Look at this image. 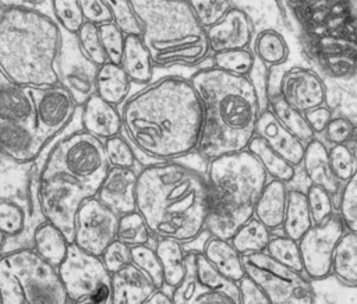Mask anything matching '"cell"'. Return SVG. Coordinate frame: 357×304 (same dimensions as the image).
<instances>
[{
    "instance_id": "obj_1",
    "label": "cell",
    "mask_w": 357,
    "mask_h": 304,
    "mask_svg": "<svg viewBox=\"0 0 357 304\" xmlns=\"http://www.w3.org/2000/svg\"><path fill=\"white\" fill-rule=\"evenodd\" d=\"M123 128L132 145L158 160H177L197 149L202 109L190 79L165 77L121 103Z\"/></svg>"
},
{
    "instance_id": "obj_2",
    "label": "cell",
    "mask_w": 357,
    "mask_h": 304,
    "mask_svg": "<svg viewBox=\"0 0 357 304\" xmlns=\"http://www.w3.org/2000/svg\"><path fill=\"white\" fill-rule=\"evenodd\" d=\"M135 209L152 236L191 243L205 230V177L174 160L146 165L137 173Z\"/></svg>"
},
{
    "instance_id": "obj_3",
    "label": "cell",
    "mask_w": 357,
    "mask_h": 304,
    "mask_svg": "<svg viewBox=\"0 0 357 304\" xmlns=\"http://www.w3.org/2000/svg\"><path fill=\"white\" fill-rule=\"evenodd\" d=\"M202 109L199 156L208 162L220 155L247 149L255 135L261 112L258 91L250 75H236L205 67L190 78Z\"/></svg>"
},
{
    "instance_id": "obj_4",
    "label": "cell",
    "mask_w": 357,
    "mask_h": 304,
    "mask_svg": "<svg viewBox=\"0 0 357 304\" xmlns=\"http://www.w3.org/2000/svg\"><path fill=\"white\" fill-rule=\"evenodd\" d=\"M61 40V28L46 14L25 6H7L0 15V71L25 88L60 84Z\"/></svg>"
},
{
    "instance_id": "obj_5",
    "label": "cell",
    "mask_w": 357,
    "mask_h": 304,
    "mask_svg": "<svg viewBox=\"0 0 357 304\" xmlns=\"http://www.w3.org/2000/svg\"><path fill=\"white\" fill-rule=\"evenodd\" d=\"M266 180V172L248 149L208 160L205 230L209 236L230 240L254 215Z\"/></svg>"
},
{
    "instance_id": "obj_6",
    "label": "cell",
    "mask_w": 357,
    "mask_h": 304,
    "mask_svg": "<svg viewBox=\"0 0 357 304\" xmlns=\"http://www.w3.org/2000/svg\"><path fill=\"white\" fill-rule=\"evenodd\" d=\"M153 66L194 67L209 56L205 26L187 0H130Z\"/></svg>"
},
{
    "instance_id": "obj_7",
    "label": "cell",
    "mask_w": 357,
    "mask_h": 304,
    "mask_svg": "<svg viewBox=\"0 0 357 304\" xmlns=\"http://www.w3.org/2000/svg\"><path fill=\"white\" fill-rule=\"evenodd\" d=\"M1 304H67L57 268L32 247L11 250L0 257Z\"/></svg>"
},
{
    "instance_id": "obj_8",
    "label": "cell",
    "mask_w": 357,
    "mask_h": 304,
    "mask_svg": "<svg viewBox=\"0 0 357 304\" xmlns=\"http://www.w3.org/2000/svg\"><path fill=\"white\" fill-rule=\"evenodd\" d=\"M107 167L103 141L82 130L66 137L52 149L39 174H66L96 194Z\"/></svg>"
},
{
    "instance_id": "obj_9",
    "label": "cell",
    "mask_w": 357,
    "mask_h": 304,
    "mask_svg": "<svg viewBox=\"0 0 357 304\" xmlns=\"http://www.w3.org/2000/svg\"><path fill=\"white\" fill-rule=\"evenodd\" d=\"M245 273L265 291L269 304H312L315 290L311 280L273 258L265 251L243 257Z\"/></svg>"
},
{
    "instance_id": "obj_10",
    "label": "cell",
    "mask_w": 357,
    "mask_h": 304,
    "mask_svg": "<svg viewBox=\"0 0 357 304\" xmlns=\"http://www.w3.org/2000/svg\"><path fill=\"white\" fill-rule=\"evenodd\" d=\"M173 304H238L237 283L220 275L198 250L185 252V271Z\"/></svg>"
},
{
    "instance_id": "obj_11",
    "label": "cell",
    "mask_w": 357,
    "mask_h": 304,
    "mask_svg": "<svg viewBox=\"0 0 357 304\" xmlns=\"http://www.w3.org/2000/svg\"><path fill=\"white\" fill-rule=\"evenodd\" d=\"M310 45L325 39L356 40V11L350 0H290Z\"/></svg>"
},
{
    "instance_id": "obj_12",
    "label": "cell",
    "mask_w": 357,
    "mask_h": 304,
    "mask_svg": "<svg viewBox=\"0 0 357 304\" xmlns=\"http://www.w3.org/2000/svg\"><path fill=\"white\" fill-rule=\"evenodd\" d=\"M95 195L91 190L61 173L39 174L38 205L45 220L57 226L73 241L75 218L81 204Z\"/></svg>"
},
{
    "instance_id": "obj_13",
    "label": "cell",
    "mask_w": 357,
    "mask_h": 304,
    "mask_svg": "<svg viewBox=\"0 0 357 304\" xmlns=\"http://www.w3.org/2000/svg\"><path fill=\"white\" fill-rule=\"evenodd\" d=\"M57 273L66 290L68 303L85 304L89 294L102 283H110L100 257L89 254L74 243L68 244L63 261L57 265Z\"/></svg>"
},
{
    "instance_id": "obj_14",
    "label": "cell",
    "mask_w": 357,
    "mask_h": 304,
    "mask_svg": "<svg viewBox=\"0 0 357 304\" xmlns=\"http://www.w3.org/2000/svg\"><path fill=\"white\" fill-rule=\"evenodd\" d=\"M346 230L337 213H332L325 222L311 227L297 240L301 255L303 273L311 280H322L331 275V264L335 247Z\"/></svg>"
},
{
    "instance_id": "obj_15",
    "label": "cell",
    "mask_w": 357,
    "mask_h": 304,
    "mask_svg": "<svg viewBox=\"0 0 357 304\" xmlns=\"http://www.w3.org/2000/svg\"><path fill=\"white\" fill-rule=\"evenodd\" d=\"M119 215L103 205L95 195L86 198L75 218L73 241L81 250L100 257L116 238Z\"/></svg>"
},
{
    "instance_id": "obj_16",
    "label": "cell",
    "mask_w": 357,
    "mask_h": 304,
    "mask_svg": "<svg viewBox=\"0 0 357 304\" xmlns=\"http://www.w3.org/2000/svg\"><path fill=\"white\" fill-rule=\"evenodd\" d=\"M35 117L36 138L42 146L57 135L74 117L77 103L73 95L61 84L46 88H31Z\"/></svg>"
},
{
    "instance_id": "obj_17",
    "label": "cell",
    "mask_w": 357,
    "mask_h": 304,
    "mask_svg": "<svg viewBox=\"0 0 357 304\" xmlns=\"http://www.w3.org/2000/svg\"><path fill=\"white\" fill-rule=\"evenodd\" d=\"M96 67L81 52L75 35L74 39L66 40L63 36L61 49L57 60V71L60 84L73 95L77 106L95 93Z\"/></svg>"
},
{
    "instance_id": "obj_18",
    "label": "cell",
    "mask_w": 357,
    "mask_h": 304,
    "mask_svg": "<svg viewBox=\"0 0 357 304\" xmlns=\"http://www.w3.org/2000/svg\"><path fill=\"white\" fill-rule=\"evenodd\" d=\"M278 93L293 109L304 113L326 103V86L312 70L291 67L279 79Z\"/></svg>"
},
{
    "instance_id": "obj_19",
    "label": "cell",
    "mask_w": 357,
    "mask_h": 304,
    "mask_svg": "<svg viewBox=\"0 0 357 304\" xmlns=\"http://www.w3.org/2000/svg\"><path fill=\"white\" fill-rule=\"evenodd\" d=\"M209 53L248 47L254 38V25L248 14L238 8L230 7L223 17L205 28Z\"/></svg>"
},
{
    "instance_id": "obj_20",
    "label": "cell",
    "mask_w": 357,
    "mask_h": 304,
    "mask_svg": "<svg viewBox=\"0 0 357 304\" xmlns=\"http://www.w3.org/2000/svg\"><path fill=\"white\" fill-rule=\"evenodd\" d=\"M137 172L109 166L95 197L119 216L135 211Z\"/></svg>"
},
{
    "instance_id": "obj_21",
    "label": "cell",
    "mask_w": 357,
    "mask_h": 304,
    "mask_svg": "<svg viewBox=\"0 0 357 304\" xmlns=\"http://www.w3.org/2000/svg\"><path fill=\"white\" fill-rule=\"evenodd\" d=\"M0 123L20 124L36 134L35 103L31 88L17 85L7 78L0 84Z\"/></svg>"
},
{
    "instance_id": "obj_22",
    "label": "cell",
    "mask_w": 357,
    "mask_h": 304,
    "mask_svg": "<svg viewBox=\"0 0 357 304\" xmlns=\"http://www.w3.org/2000/svg\"><path fill=\"white\" fill-rule=\"evenodd\" d=\"M255 134L261 137L275 152L283 156L293 166L301 165L304 153V142H301L296 135L287 131L273 116L269 109L259 112Z\"/></svg>"
},
{
    "instance_id": "obj_23",
    "label": "cell",
    "mask_w": 357,
    "mask_h": 304,
    "mask_svg": "<svg viewBox=\"0 0 357 304\" xmlns=\"http://www.w3.org/2000/svg\"><path fill=\"white\" fill-rule=\"evenodd\" d=\"M81 124L84 131L100 141L119 135L123 131L121 114L117 106L103 100L96 93L91 95L82 103Z\"/></svg>"
},
{
    "instance_id": "obj_24",
    "label": "cell",
    "mask_w": 357,
    "mask_h": 304,
    "mask_svg": "<svg viewBox=\"0 0 357 304\" xmlns=\"http://www.w3.org/2000/svg\"><path fill=\"white\" fill-rule=\"evenodd\" d=\"M112 304H144L156 289L146 273L132 262L110 275Z\"/></svg>"
},
{
    "instance_id": "obj_25",
    "label": "cell",
    "mask_w": 357,
    "mask_h": 304,
    "mask_svg": "<svg viewBox=\"0 0 357 304\" xmlns=\"http://www.w3.org/2000/svg\"><path fill=\"white\" fill-rule=\"evenodd\" d=\"M36 134L20 124L0 123V152L14 162H33L42 152Z\"/></svg>"
},
{
    "instance_id": "obj_26",
    "label": "cell",
    "mask_w": 357,
    "mask_h": 304,
    "mask_svg": "<svg viewBox=\"0 0 357 304\" xmlns=\"http://www.w3.org/2000/svg\"><path fill=\"white\" fill-rule=\"evenodd\" d=\"M301 165L310 183L321 185L332 195H336L339 192L340 181L333 176L331 170L328 148L317 137H314L304 145Z\"/></svg>"
},
{
    "instance_id": "obj_27",
    "label": "cell",
    "mask_w": 357,
    "mask_h": 304,
    "mask_svg": "<svg viewBox=\"0 0 357 304\" xmlns=\"http://www.w3.org/2000/svg\"><path fill=\"white\" fill-rule=\"evenodd\" d=\"M286 201V183L276 178H268L254 205V216L259 222H262L269 230L279 229L284 218Z\"/></svg>"
},
{
    "instance_id": "obj_28",
    "label": "cell",
    "mask_w": 357,
    "mask_h": 304,
    "mask_svg": "<svg viewBox=\"0 0 357 304\" xmlns=\"http://www.w3.org/2000/svg\"><path fill=\"white\" fill-rule=\"evenodd\" d=\"M120 66L131 82L146 85L153 77V61L141 35H126Z\"/></svg>"
},
{
    "instance_id": "obj_29",
    "label": "cell",
    "mask_w": 357,
    "mask_h": 304,
    "mask_svg": "<svg viewBox=\"0 0 357 304\" xmlns=\"http://www.w3.org/2000/svg\"><path fill=\"white\" fill-rule=\"evenodd\" d=\"M201 252L209 261V264L226 279L237 283L245 275L243 257L233 247L230 240L209 236Z\"/></svg>"
},
{
    "instance_id": "obj_30",
    "label": "cell",
    "mask_w": 357,
    "mask_h": 304,
    "mask_svg": "<svg viewBox=\"0 0 357 304\" xmlns=\"http://www.w3.org/2000/svg\"><path fill=\"white\" fill-rule=\"evenodd\" d=\"M131 84L120 64L105 61L96 67L95 93L114 106L121 105L127 99Z\"/></svg>"
},
{
    "instance_id": "obj_31",
    "label": "cell",
    "mask_w": 357,
    "mask_h": 304,
    "mask_svg": "<svg viewBox=\"0 0 357 304\" xmlns=\"http://www.w3.org/2000/svg\"><path fill=\"white\" fill-rule=\"evenodd\" d=\"M331 275L342 284L356 287L357 284V234L351 230H344L340 236L331 264Z\"/></svg>"
},
{
    "instance_id": "obj_32",
    "label": "cell",
    "mask_w": 357,
    "mask_h": 304,
    "mask_svg": "<svg viewBox=\"0 0 357 304\" xmlns=\"http://www.w3.org/2000/svg\"><path fill=\"white\" fill-rule=\"evenodd\" d=\"M31 240L35 252L56 268L63 261L70 244L64 233L45 219L33 227Z\"/></svg>"
},
{
    "instance_id": "obj_33",
    "label": "cell",
    "mask_w": 357,
    "mask_h": 304,
    "mask_svg": "<svg viewBox=\"0 0 357 304\" xmlns=\"http://www.w3.org/2000/svg\"><path fill=\"white\" fill-rule=\"evenodd\" d=\"M247 149L257 158L262 169L266 172L268 177L280 180L283 183H290L296 176V166L287 162L283 156L275 152L261 137L257 134L251 138Z\"/></svg>"
},
{
    "instance_id": "obj_34",
    "label": "cell",
    "mask_w": 357,
    "mask_h": 304,
    "mask_svg": "<svg viewBox=\"0 0 357 304\" xmlns=\"http://www.w3.org/2000/svg\"><path fill=\"white\" fill-rule=\"evenodd\" d=\"M155 251L160 261L163 283L172 289L176 287L185 271V251L183 243L174 238H158Z\"/></svg>"
},
{
    "instance_id": "obj_35",
    "label": "cell",
    "mask_w": 357,
    "mask_h": 304,
    "mask_svg": "<svg viewBox=\"0 0 357 304\" xmlns=\"http://www.w3.org/2000/svg\"><path fill=\"white\" fill-rule=\"evenodd\" d=\"M312 225L308 211L305 192L300 190H287V201L284 218L282 222L283 234L293 240H298Z\"/></svg>"
},
{
    "instance_id": "obj_36",
    "label": "cell",
    "mask_w": 357,
    "mask_h": 304,
    "mask_svg": "<svg viewBox=\"0 0 357 304\" xmlns=\"http://www.w3.org/2000/svg\"><path fill=\"white\" fill-rule=\"evenodd\" d=\"M271 236V230L252 215L234 231L230 243L244 257L265 251Z\"/></svg>"
},
{
    "instance_id": "obj_37",
    "label": "cell",
    "mask_w": 357,
    "mask_h": 304,
    "mask_svg": "<svg viewBox=\"0 0 357 304\" xmlns=\"http://www.w3.org/2000/svg\"><path fill=\"white\" fill-rule=\"evenodd\" d=\"M268 102H269V110L273 113L276 120L293 135H296L301 142L307 144L310 139L315 137L310 126L307 124L304 114L291 106H289L278 92L268 93Z\"/></svg>"
},
{
    "instance_id": "obj_38",
    "label": "cell",
    "mask_w": 357,
    "mask_h": 304,
    "mask_svg": "<svg viewBox=\"0 0 357 304\" xmlns=\"http://www.w3.org/2000/svg\"><path fill=\"white\" fill-rule=\"evenodd\" d=\"M252 53L265 66L276 67L287 60L289 46L280 32L268 28L255 36Z\"/></svg>"
},
{
    "instance_id": "obj_39",
    "label": "cell",
    "mask_w": 357,
    "mask_h": 304,
    "mask_svg": "<svg viewBox=\"0 0 357 304\" xmlns=\"http://www.w3.org/2000/svg\"><path fill=\"white\" fill-rule=\"evenodd\" d=\"M152 233L149 231L144 218L139 212L131 211L119 216L116 238L128 247L149 244Z\"/></svg>"
},
{
    "instance_id": "obj_40",
    "label": "cell",
    "mask_w": 357,
    "mask_h": 304,
    "mask_svg": "<svg viewBox=\"0 0 357 304\" xmlns=\"http://www.w3.org/2000/svg\"><path fill=\"white\" fill-rule=\"evenodd\" d=\"M255 64V56L248 47L229 49L212 53V66L236 75H250Z\"/></svg>"
},
{
    "instance_id": "obj_41",
    "label": "cell",
    "mask_w": 357,
    "mask_h": 304,
    "mask_svg": "<svg viewBox=\"0 0 357 304\" xmlns=\"http://www.w3.org/2000/svg\"><path fill=\"white\" fill-rule=\"evenodd\" d=\"M265 252L275 261L303 273V264L297 240H293L286 234L271 236Z\"/></svg>"
},
{
    "instance_id": "obj_42",
    "label": "cell",
    "mask_w": 357,
    "mask_h": 304,
    "mask_svg": "<svg viewBox=\"0 0 357 304\" xmlns=\"http://www.w3.org/2000/svg\"><path fill=\"white\" fill-rule=\"evenodd\" d=\"M75 39L82 54L95 66H100L105 61H107L105 50L102 47L96 24L85 21L78 29V32L75 33Z\"/></svg>"
},
{
    "instance_id": "obj_43",
    "label": "cell",
    "mask_w": 357,
    "mask_h": 304,
    "mask_svg": "<svg viewBox=\"0 0 357 304\" xmlns=\"http://www.w3.org/2000/svg\"><path fill=\"white\" fill-rule=\"evenodd\" d=\"M130 252L131 262L146 273L156 287H163V272L155 248L149 247V244H141L130 247Z\"/></svg>"
},
{
    "instance_id": "obj_44",
    "label": "cell",
    "mask_w": 357,
    "mask_h": 304,
    "mask_svg": "<svg viewBox=\"0 0 357 304\" xmlns=\"http://www.w3.org/2000/svg\"><path fill=\"white\" fill-rule=\"evenodd\" d=\"M328 159L333 176L344 183L356 174V155L349 144L331 145L328 148Z\"/></svg>"
},
{
    "instance_id": "obj_45",
    "label": "cell",
    "mask_w": 357,
    "mask_h": 304,
    "mask_svg": "<svg viewBox=\"0 0 357 304\" xmlns=\"http://www.w3.org/2000/svg\"><path fill=\"white\" fill-rule=\"evenodd\" d=\"M103 148H105V155L109 166L127 167V169L135 167L137 156L134 153V149L128 144V141L124 139L121 134L105 139Z\"/></svg>"
},
{
    "instance_id": "obj_46",
    "label": "cell",
    "mask_w": 357,
    "mask_h": 304,
    "mask_svg": "<svg viewBox=\"0 0 357 304\" xmlns=\"http://www.w3.org/2000/svg\"><path fill=\"white\" fill-rule=\"evenodd\" d=\"M305 199L312 225L325 222L333 213V195L317 184H310L305 191Z\"/></svg>"
},
{
    "instance_id": "obj_47",
    "label": "cell",
    "mask_w": 357,
    "mask_h": 304,
    "mask_svg": "<svg viewBox=\"0 0 357 304\" xmlns=\"http://www.w3.org/2000/svg\"><path fill=\"white\" fill-rule=\"evenodd\" d=\"M26 227V215L17 202L0 199V230L7 238L20 236Z\"/></svg>"
},
{
    "instance_id": "obj_48",
    "label": "cell",
    "mask_w": 357,
    "mask_h": 304,
    "mask_svg": "<svg viewBox=\"0 0 357 304\" xmlns=\"http://www.w3.org/2000/svg\"><path fill=\"white\" fill-rule=\"evenodd\" d=\"M52 10L56 22L67 33L75 35L85 22L78 0H52Z\"/></svg>"
},
{
    "instance_id": "obj_49",
    "label": "cell",
    "mask_w": 357,
    "mask_h": 304,
    "mask_svg": "<svg viewBox=\"0 0 357 304\" xmlns=\"http://www.w3.org/2000/svg\"><path fill=\"white\" fill-rule=\"evenodd\" d=\"M112 22L124 33V35H141V24L135 15L130 0H106Z\"/></svg>"
},
{
    "instance_id": "obj_50",
    "label": "cell",
    "mask_w": 357,
    "mask_h": 304,
    "mask_svg": "<svg viewBox=\"0 0 357 304\" xmlns=\"http://www.w3.org/2000/svg\"><path fill=\"white\" fill-rule=\"evenodd\" d=\"M339 218L344 227L357 231V177L356 174L344 181L339 201Z\"/></svg>"
},
{
    "instance_id": "obj_51",
    "label": "cell",
    "mask_w": 357,
    "mask_h": 304,
    "mask_svg": "<svg viewBox=\"0 0 357 304\" xmlns=\"http://www.w3.org/2000/svg\"><path fill=\"white\" fill-rule=\"evenodd\" d=\"M98 31L107 61L120 64L126 35L112 21L99 24Z\"/></svg>"
},
{
    "instance_id": "obj_52",
    "label": "cell",
    "mask_w": 357,
    "mask_h": 304,
    "mask_svg": "<svg viewBox=\"0 0 357 304\" xmlns=\"http://www.w3.org/2000/svg\"><path fill=\"white\" fill-rule=\"evenodd\" d=\"M198 21L206 28L231 7V0H187Z\"/></svg>"
},
{
    "instance_id": "obj_53",
    "label": "cell",
    "mask_w": 357,
    "mask_h": 304,
    "mask_svg": "<svg viewBox=\"0 0 357 304\" xmlns=\"http://www.w3.org/2000/svg\"><path fill=\"white\" fill-rule=\"evenodd\" d=\"M322 135L325 141L331 145L350 144L354 141L356 137V124L349 117L332 116L325 130L322 131Z\"/></svg>"
},
{
    "instance_id": "obj_54",
    "label": "cell",
    "mask_w": 357,
    "mask_h": 304,
    "mask_svg": "<svg viewBox=\"0 0 357 304\" xmlns=\"http://www.w3.org/2000/svg\"><path fill=\"white\" fill-rule=\"evenodd\" d=\"M100 261L105 265L106 271L112 275L124 265L131 262L130 247L114 238L100 254Z\"/></svg>"
},
{
    "instance_id": "obj_55",
    "label": "cell",
    "mask_w": 357,
    "mask_h": 304,
    "mask_svg": "<svg viewBox=\"0 0 357 304\" xmlns=\"http://www.w3.org/2000/svg\"><path fill=\"white\" fill-rule=\"evenodd\" d=\"M238 304H269V300L261 286L247 273L237 282Z\"/></svg>"
},
{
    "instance_id": "obj_56",
    "label": "cell",
    "mask_w": 357,
    "mask_h": 304,
    "mask_svg": "<svg viewBox=\"0 0 357 304\" xmlns=\"http://www.w3.org/2000/svg\"><path fill=\"white\" fill-rule=\"evenodd\" d=\"M82 17L92 24H103L112 21L110 8L106 0H78Z\"/></svg>"
},
{
    "instance_id": "obj_57",
    "label": "cell",
    "mask_w": 357,
    "mask_h": 304,
    "mask_svg": "<svg viewBox=\"0 0 357 304\" xmlns=\"http://www.w3.org/2000/svg\"><path fill=\"white\" fill-rule=\"evenodd\" d=\"M303 114H304V119H305L307 124L310 126V128L312 130V132L315 135L322 134L326 124L332 119V110L326 106V103L321 105V106H317V107H312L310 110H305Z\"/></svg>"
},
{
    "instance_id": "obj_58",
    "label": "cell",
    "mask_w": 357,
    "mask_h": 304,
    "mask_svg": "<svg viewBox=\"0 0 357 304\" xmlns=\"http://www.w3.org/2000/svg\"><path fill=\"white\" fill-rule=\"evenodd\" d=\"M86 303H91V304H112V286H110V283L99 284L89 294Z\"/></svg>"
},
{
    "instance_id": "obj_59",
    "label": "cell",
    "mask_w": 357,
    "mask_h": 304,
    "mask_svg": "<svg viewBox=\"0 0 357 304\" xmlns=\"http://www.w3.org/2000/svg\"><path fill=\"white\" fill-rule=\"evenodd\" d=\"M144 304H173L172 294H167L162 290V287H156L145 300Z\"/></svg>"
},
{
    "instance_id": "obj_60",
    "label": "cell",
    "mask_w": 357,
    "mask_h": 304,
    "mask_svg": "<svg viewBox=\"0 0 357 304\" xmlns=\"http://www.w3.org/2000/svg\"><path fill=\"white\" fill-rule=\"evenodd\" d=\"M6 240H7V237H6L4 233L0 230V252H1V250L4 248V245H6Z\"/></svg>"
},
{
    "instance_id": "obj_61",
    "label": "cell",
    "mask_w": 357,
    "mask_h": 304,
    "mask_svg": "<svg viewBox=\"0 0 357 304\" xmlns=\"http://www.w3.org/2000/svg\"><path fill=\"white\" fill-rule=\"evenodd\" d=\"M22 3H25V4H29V6H33V4H40V3H43L45 0H21Z\"/></svg>"
},
{
    "instance_id": "obj_62",
    "label": "cell",
    "mask_w": 357,
    "mask_h": 304,
    "mask_svg": "<svg viewBox=\"0 0 357 304\" xmlns=\"http://www.w3.org/2000/svg\"><path fill=\"white\" fill-rule=\"evenodd\" d=\"M7 7V4H4L1 0H0V15L3 14V11H4V8Z\"/></svg>"
},
{
    "instance_id": "obj_63",
    "label": "cell",
    "mask_w": 357,
    "mask_h": 304,
    "mask_svg": "<svg viewBox=\"0 0 357 304\" xmlns=\"http://www.w3.org/2000/svg\"><path fill=\"white\" fill-rule=\"evenodd\" d=\"M4 79H6V75H4V74L0 71V84H1Z\"/></svg>"
},
{
    "instance_id": "obj_64",
    "label": "cell",
    "mask_w": 357,
    "mask_h": 304,
    "mask_svg": "<svg viewBox=\"0 0 357 304\" xmlns=\"http://www.w3.org/2000/svg\"><path fill=\"white\" fill-rule=\"evenodd\" d=\"M1 155H3V153H1V152H0V156H1Z\"/></svg>"
}]
</instances>
